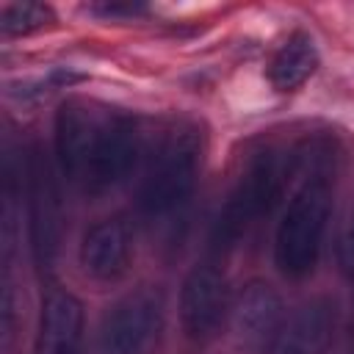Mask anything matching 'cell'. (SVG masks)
Wrapping results in <instances>:
<instances>
[{"label": "cell", "mask_w": 354, "mask_h": 354, "mask_svg": "<svg viewBox=\"0 0 354 354\" xmlns=\"http://www.w3.org/2000/svg\"><path fill=\"white\" fill-rule=\"evenodd\" d=\"M318 69V50L307 33H293L271 58L268 80L277 91H296Z\"/></svg>", "instance_id": "obj_12"}, {"label": "cell", "mask_w": 354, "mask_h": 354, "mask_svg": "<svg viewBox=\"0 0 354 354\" xmlns=\"http://www.w3.org/2000/svg\"><path fill=\"white\" fill-rule=\"evenodd\" d=\"M329 213H332V185L326 177H310L290 196L274 238V260L285 277L301 279L315 271Z\"/></svg>", "instance_id": "obj_2"}, {"label": "cell", "mask_w": 354, "mask_h": 354, "mask_svg": "<svg viewBox=\"0 0 354 354\" xmlns=\"http://www.w3.org/2000/svg\"><path fill=\"white\" fill-rule=\"evenodd\" d=\"M232 299L227 277L213 263H196L180 290V324L194 343L213 340L230 321Z\"/></svg>", "instance_id": "obj_6"}, {"label": "cell", "mask_w": 354, "mask_h": 354, "mask_svg": "<svg viewBox=\"0 0 354 354\" xmlns=\"http://www.w3.org/2000/svg\"><path fill=\"white\" fill-rule=\"evenodd\" d=\"M337 329V304L329 296H313L293 307L263 354H326Z\"/></svg>", "instance_id": "obj_8"}, {"label": "cell", "mask_w": 354, "mask_h": 354, "mask_svg": "<svg viewBox=\"0 0 354 354\" xmlns=\"http://www.w3.org/2000/svg\"><path fill=\"white\" fill-rule=\"evenodd\" d=\"M335 257H337L340 271L354 279V205L348 207V213L343 216V224H340V230H337Z\"/></svg>", "instance_id": "obj_14"}, {"label": "cell", "mask_w": 354, "mask_h": 354, "mask_svg": "<svg viewBox=\"0 0 354 354\" xmlns=\"http://www.w3.org/2000/svg\"><path fill=\"white\" fill-rule=\"evenodd\" d=\"M288 183V166L277 152H263L252 160L243 177L230 191L216 224H213V243L218 249L235 246L263 216L274 210Z\"/></svg>", "instance_id": "obj_4"}, {"label": "cell", "mask_w": 354, "mask_h": 354, "mask_svg": "<svg viewBox=\"0 0 354 354\" xmlns=\"http://www.w3.org/2000/svg\"><path fill=\"white\" fill-rule=\"evenodd\" d=\"M282 318H285L282 299L277 288L268 285L266 279H249L232 299V310H230L232 332L238 343L246 348H266L274 332L279 329Z\"/></svg>", "instance_id": "obj_9"}, {"label": "cell", "mask_w": 354, "mask_h": 354, "mask_svg": "<svg viewBox=\"0 0 354 354\" xmlns=\"http://www.w3.org/2000/svg\"><path fill=\"white\" fill-rule=\"evenodd\" d=\"M53 19L50 6L41 3H8L0 11V30L3 36H28L39 28H44Z\"/></svg>", "instance_id": "obj_13"}, {"label": "cell", "mask_w": 354, "mask_h": 354, "mask_svg": "<svg viewBox=\"0 0 354 354\" xmlns=\"http://www.w3.org/2000/svg\"><path fill=\"white\" fill-rule=\"evenodd\" d=\"M163 329L166 296L158 285H141L102 315L94 354H155Z\"/></svg>", "instance_id": "obj_5"}, {"label": "cell", "mask_w": 354, "mask_h": 354, "mask_svg": "<svg viewBox=\"0 0 354 354\" xmlns=\"http://www.w3.org/2000/svg\"><path fill=\"white\" fill-rule=\"evenodd\" d=\"M133 257V232L124 218H102L80 241V266L97 282H116L127 274Z\"/></svg>", "instance_id": "obj_11"}, {"label": "cell", "mask_w": 354, "mask_h": 354, "mask_svg": "<svg viewBox=\"0 0 354 354\" xmlns=\"http://www.w3.org/2000/svg\"><path fill=\"white\" fill-rule=\"evenodd\" d=\"M33 354H83V304L72 290L44 293Z\"/></svg>", "instance_id": "obj_10"}, {"label": "cell", "mask_w": 354, "mask_h": 354, "mask_svg": "<svg viewBox=\"0 0 354 354\" xmlns=\"http://www.w3.org/2000/svg\"><path fill=\"white\" fill-rule=\"evenodd\" d=\"M28 218H30V249L41 268L55 263L61 246V196L41 152L28 160Z\"/></svg>", "instance_id": "obj_7"}, {"label": "cell", "mask_w": 354, "mask_h": 354, "mask_svg": "<svg viewBox=\"0 0 354 354\" xmlns=\"http://www.w3.org/2000/svg\"><path fill=\"white\" fill-rule=\"evenodd\" d=\"M141 152L133 116L94 100H66L55 113V160L61 174L86 194L122 183Z\"/></svg>", "instance_id": "obj_1"}, {"label": "cell", "mask_w": 354, "mask_h": 354, "mask_svg": "<svg viewBox=\"0 0 354 354\" xmlns=\"http://www.w3.org/2000/svg\"><path fill=\"white\" fill-rule=\"evenodd\" d=\"M202 169V138L191 127L171 130L158 152L152 155L141 188H138V210L147 218H166L180 210L199 180Z\"/></svg>", "instance_id": "obj_3"}]
</instances>
